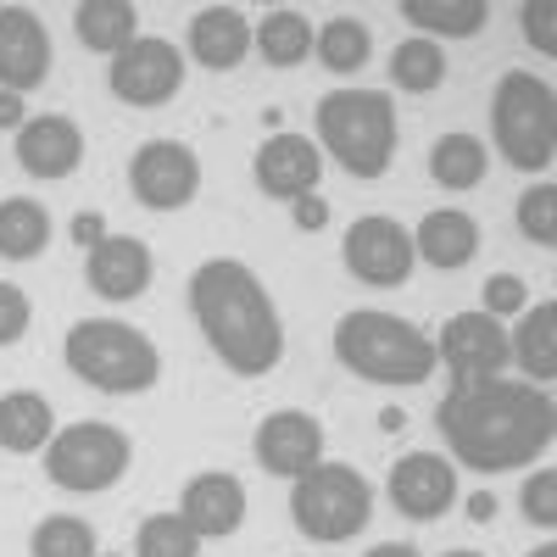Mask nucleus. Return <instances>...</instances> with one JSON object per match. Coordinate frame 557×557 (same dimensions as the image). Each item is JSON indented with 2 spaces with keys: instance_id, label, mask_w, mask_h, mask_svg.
<instances>
[{
  "instance_id": "nucleus-4",
  "label": "nucleus",
  "mask_w": 557,
  "mask_h": 557,
  "mask_svg": "<svg viewBox=\"0 0 557 557\" xmlns=\"http://www.w3.org/2000/svg\"><path fill=\"white\" fill-rule=\"evenodd\" d=\"M62 362L73 380H84L101 396H146L162 380V351L146 330L123 318H84L62 341Z\"/></svg>"
},
{
  "instance_id": "nucleus-35",
  "label": "nucleus",
  "mask_w": 557,
  "mask_h": 557,
  "mask_svg": "<svg viewBox=\"0 0 557 557\" xmlns=\"http://www.w3.org/2000/svg\"><path fill=\"white\" fill-rule=\"evenodd\" d=\"M34 323V301L23 296V285L12 278H0V346H17Z\"/></svg>"
},
{
  "instance_id": "nucleus-37",
  "label": "nucleus",
  "mask_w": 557,
  "mask_h": 557,
  "mask_svg": "<svg viewBox=\"0 0 557 557\" xmlns=\"http://www.w3.org/2000/svg\"><path fill=\"white\" fill-rule=\"evenodd\" d=\"M519 23H524V39L535 45L541 57H552V51H557V34H552V12H546V7H524V12H519Z\"/></svg>"
},
{
  "instance_id": "nucleus-39",
  "label": "nucleus",
  "mask_w": 557,
  "mask_h": 557,
  "mask_svg": "<svg viewBox=\"0 0 557 557\" xmlns=\"http://www.w3.org/2000/svg\"><path fill=\"white\" fill-rule=\"evenodd\" d=\"M107 235H112V228H107V218H101V212H78V218H73V246H84V257L96 251Z\"/></svg>"
},
{
  "instance_id": "nucleus-25",
  "label": "nucleus",
  "mask_w": 557,
  "mask_h": 557,
  "mask_svg": "<svg viewBox=\"0 0 557 557\" xmlns=\"http://www.w3.org/2000/svg\"><path fill=\"white\" fill-rule=\"evenodd\" d=\"M401 17L424 34V39H469L485 28L491 7L485 0H401Z\"/></svg>"
},
{
  "instance_id": "nucleus-43",
  "label": "nucleus",
  "mask_w": 557,
  "mask_h": 557,
  "mask_svg": "<svg viewBox=\"0 0 557 557\" xmlns=\"http://www.w3.org/2000/svg\"><path fill=\"white\" fill-rule=\"evenodd\" d=\"M380 430H385V435H396V430H407V412H396V407H385V412H380Z\"/></svg>"
},
{
  "instance_id": "nucleus-13",
  "label": "nucleus",
  "mask_w": 557,
  "mask_h": 557,
  "mask_svg": "<svg viewBox=\"0 0 557 557\" xmlns=\"http://www.w3.org/2000/svg\"><path fill=\"white\" fill-rule=\"evenodd\" d=\"M251 451H257V462L268 474L296 480V474L312 469V462H323V424L312 412H301V407H278V412H268L257 424Z\"/></svg>"
},
{
  "instance_id": "nucleus-22",
  "label": "nucleus",
  "mask_w": 557,
  "mask_h": 557,
  "mask_svg": "<svg viewBox=\"0 0 557 557\" xmlns=\"http://www.w3.org/2000/svg\"><path fill=\"white\" fill-rule=\"evenodd\" d=\"M507 351H513V362L524 368L530 385L557 380V307H552V301L524 307V312H519V330L507 335Z\"/></svg>"
},
{
  "instance_id": "nucleus-21",
  "label": "nucleus",
  "mask_w": 557,
  "mask_h": 557,
  "mask_svg": "<svg viewBox=\"0 0 557 557\" xmlns=\"http://www.w3.org/2000/svg\"><path fill=\"white\" fill-rule=\"evenodd\" d=\"M190 57L212 73H228L251 57V17L240 7H207L190 17Z\"/></svg>"
},
{
  "instance_id": "nucleus-27",
  "label": "nucleus",
  "mask_w": 557,
  "mask_h": 557,
  "mask_svg": "<svg viewBox=\"0 0 557 557\" xmlns=\"http://www.w3.org/2000/svg\"><path fill=\"white\" fill-rule=\"evenodd\" d=\"M45 246H51V212L28 196L0 201V257L7 262H34Z\"/></svg>"
},
{
  "instance_id": "nucleus-44",
  "label": "nucleus",
  "mask_w": 557,
  "mask_h": 557,
  "mask_svg": "<svg viewBox=\"0 0 557 557\" xmlns=\"http://www.w3.org/2000/svg\"><path fill=\"white\" fill-rule=\"evenodd\" d=\"M530 557H557V546H552V541H546V546H535V552H530Z\"/></svg>"
},
{
  "instance_id": "nucleus-31",
  "label": "nucleus",
  "mask_w": 557,
  "mask_h": 557,
  "mask_svg": "<svg viewBox=\"0 0 557 557\" xmlns=\"http://www.w3.org/2000/svg\"><path fill=\"white\" fill-rule=\"evenodd\" d=\"M28 557H96V530H89V519L51 513V519H39V524H34V535H28Z\"/></svg>"
},
{
  "instance_id": "nucleus-29",
  "label": "nucleus",
  "mask_w": 557,
  "mask_h": 557,
  "mask_svg": "<svg viewBox=\"0 0 557 557\" xmlns=\"http://www.w3.org/2000/svg\"><path fill=\"white\" fill-rule=\"evenodd\" d=\"M391 84L401 89V96H435V89L446 84V51L424 34L401 39L391 51Z\"/></svg>"
},
{
  "instance_id": "nucleus-45",
  "label": "nucleus",
  "mask_w": 557,
  "mask_h": 557,
  "mask_svg": "<svg viewBox=\"0 0 557 557\" xmlns=\"http://www.w3.org/2000/svg\"><path fill=\"white\" fill-rule=\"evenodd\" d=\"M446 557H485V552H446Z\"/></svg>"
},
{
  "instance_id": "nucleus-16",
  "label": "nucleus",
  "mask_w": 557,
  "mask_h": 557,
  "mask_svg": "<svg viewBox=\"0 0 557 557\" xmlns=\"http://www.w3.org/2000/svg\"><path fill=\"white\" fill-rule=\"evenodd\" d=\"M51 78V34L28 7H0V89L28 96Z\"/></svg>"
},
{
  "instance_id": "nucleus-10",
  "label": "nucleus",
  "mask_w": 557,
  "mask_h": 557,
  "mask_svg": "<svg viewBox=\"0 0 557 557\" xmlns=\"http://www.w3.org/2000/svg\"><path fill=\"white\" fill-rule=\"evenodd\" d=\"M341 257H346V273L362 278V285H374V290H396L412 278V228H401L396 218L385 212H368L346 228V240H341Z\"/></svg>"
},
{
  "instance_id": "nucleus-33",
  "label": "nucleus",
  "mask_w": 557,
  "mask_h": 557,
  "mask_svg": "<svg viewBox=\"0 0 557 557\" xmlns=\"http://www.w3.org/2000/svg\"><path fill=\"white\" fill-rule=\"evenodd\" d=\"M519 235L535 246H557V184H530L519 196Z\"/></svg>"
},
{
  "instance_id": "nucleus-32",
  "label": "nucleus",
  "mask_w": 557,
  "mask_h": 557,
  "mask_svg": "<svg viewBox=\"0 0 557 557\" xmlns=\"http://www.w3.org/2000/svg\"><path fill=\"white\" fill-rule=\"evenodd\" d=\"M134 557H201V535L178 513H151L146 524H139Z\"/></svg>"
},
{
  "instance_id": "nucleus-5",
  "label": "nucleus",
  "mask_w": 557,
  "mask_h": 557,
  "mask_svg": "<svg viewBox=\"0 0 557 557\" xmlns=\"http://www.w3.org/2000/svg\"><path fill=\"white\" fill-rule=\"evenodd\" d=\"M318 151L351 178H380L396 157V101L385 89H330L312 112Z\"/></svg>"
},
{
  "instance_id": "nucleus-7",
  "label": "nucleus",
  "mask_w": 557,
  "mask_h": 557,
  "mask_svg": "<svg viewBox=\"0 0 557 557\" xmlns=\"http://www.w3.org/2000/svg\"><path fill=\"white\" fill-rule=\"evenodd\" d=\"M290 519L307 541L341 546L362 535L368 519H374V485L351 462H312L307 474L290 480Z\"/></svg>"
},
{
  "instance_id": "nucleus-41",
  "label": "nucleus",
  "mask_w": 557,
  "mask_h": 557,
  "mask_svg": "<svg viewBox=\"0 0 557 557\" xmlns=\"http://www.w3.org/2000/svg\"><path fill=\"white\" fill-rule=\"evenodd\" d=\"M469 519H474V524H491V519H496V496H491V491H474V496H469Z\"/></svg>"
},
{
  "instance_id": "nucleus-18",
  "label": "nucleus",
  "mask_w": 557,
  "mask_h": 557,
  "mask_svg": "<svg viewBox=\"0 0 557 557\" xmlns=\"http://www.w3.org/2000/svg\"><path fill=\"white\" fill-rule=\"evenodd\" d=\"M78 162H84V128L73 117L45 112L17 128V168L28 178H67L78 173Z\"/></svg>"
},
{
  "instance_id": "nucleus-2",
  "label": "nucleus",
  "mask_w": 557,
  "mask_h": 557,
  "mask_svg": "<svg viewBox=\"0 0 557 557\" xmlns=\"http://www.w3.org/2000/svg\"><path fill=\"white\" fill-rule=\"evenodd\" d=\"M190 318L207 346L223 357L228 374L262 380L285 362V323L268 296V285L240 257H212L190 273Z\"/></svg>"
},
{
  "instance_id": "nucleus-19",
  "label": "nucleus",
  "mask_w": 557,
  "mask_h": 557,
  "mask_svg": "<svg viewBox=\"0 0 557 557\" xmlns=\"http://www.w3.org/2000/svg\"><path fill=\"white\" fill-rule=\"evenodd\" d=\"M178 519L201 541H223L246 524V485L235 474H196L178 496Z\"/></svg>"
},
{
  "instance_id": "nucleus-17",
  "label": "nucleus",
  "mask_w": 557,
  "mask_h": 557,
  "mask_svg": "<svg viewBox=\"0 0 557 557\" xmlns=\"http://www.w3.org/2000/svg\"><path fill=\"white\" fill-rule=\"evenodd\" d=\"M84 278H89V290L107 296V301H139L151 290V278H157V257L146 240H134V235H107L96 251L84 257Z\"/></svg>"
},
{
  "instance_id": "nucleus-6",
  "label": "nucleus",
  "mask_w": 557,
  "mask_h": 557,
  "mask_svg": "<svg viewBox=\"0 0 557 557\" xmlns=\"http://www.w3.org/2000/svg\"><path fill=\"white\" fill-rule=\"evenodd\" d=\"M491 134H496V151L513 162L519 173H546L557 157V96L552 84L513 67L496 78V96H491Z\"/></svg>"
},
{
  "instance_id": "nucleus-15",
  "label": "nucleus",
  "mask_w": 557,
  "mask_h": 557,
  "mask_svg": "<svg viewBox=\"0 0 557 557\" xmlns=\"http://www.w3.org/2000/svg\"><path fill=\"white\" fill-rule=\"evenodd\" d=\"M396 513L430 524L441 519L446 507L457 502V469L441 457V451H407L401 462H391V480H385Z\"/></svg>"
},
{
  "instance_id": "nucleus-28",
  "label": "nucleus",
  "mask_w": 557,
  "mask_h": 557,
  "mask_svg": "<svg viewBox=\"0 0 557 557\" xmlns=\"http://www.w3.org/2000/svg\"><path fill=\"white\" fill-rule=\"evenodd\" d=\"M251 45L262 51L268 67H301L312 57V23L301 12H290V7H278V12H268L251 28Z\"/></svg>"
},
{
  "instance_id": "nucleus-11",
  "label": "nucleus",
  "mask_w": 557,
  "mask_h": 557,
  "mask_svg": "<svg viewBox=\"0 0 557 557\" xmlns=\"http://www.w3.org/2000/svg\"><path fill=\"white\" fill-rule=\"evenodd\" d=\"M107 84H112V96L123 107H168L178 89H184V57H178L173 39L139 34L128 51L112 57Z\"/></svg>"
},
{
  "instance_id": "nucleus-42",
  "label": "nucleus",
  "mask_w": 557,
  "mask_h": 557,
  "mask_svg": "<svg viewBox=\"0 0 557 557\" xmlns=\"http://www.w3.org/2000/svg\"><path fill=\"white\" fill-rule=\"evenodd\" d=\"M368 557H424V552H418V546H407V541H380V546L368 552Z\"/></svg>"
},
{
  "instance_id": "nucleus-26",
  "label": "nucleus",
  "mask_w": 557,
  "mask_h": 557,
  "mask_svg": "<svg viewBox=\"0 0 557 557\" xmlns=\"http://www.w3.org/2000/svg\"><path fill=\"white\" fill-rule=\"evenodd\" d=\"M491 168V151L480 134H441L430 146V178L441 190H474Z\"/></svg>"
},
{
  "instance_id": "nucleus-38",
  "label": "nucleus",
  "mask_w": 557,
  "mask_h": 557,
  "mask_svg": "<svg viewBox=\"0 0 557 557\" xmlns=\"http://www.w3.org/2000/svg\"><path fill=\"white\" fill-rule=\"evenodd\" d=\"M290 223L301 228V235H318V228L330 223V201H318V190L301 196V201H290Z\"/></svg>"
},
{
  "instance_id": "nucleus-23",
  "label": "nucleus",
  "mask_w": 557,
  "mask_h": 557,
  "mask_svg": "<svg viewBox=\"0 0 557 557\" xmlns=\"http://www.w3.org/2000/svg\"><path fill=\"white\" fill-rule=\"evenodd\" d=\"M57 435V412L51 401H45L39 391H12V396H0V451H39V446H51Z\"/></svg>"
},
{
  "instance_id": "nucleus-24",
  "label": "nucleus",
  "mask_w": 557,
  "mask_h": 557,
  "mask_svg": "<svg viewBox=\"0 0 557 557\" xmlns=\"http://www.w3.org/2000/svg\"><path fill=\"white\" fill-rule=\"evenodd\" d=\"M73 28H78V39L89 45V51L117 57L139 39V7H128V0H78Z\"/></svg>"
},
{
  "instance_id": "nucleus-20",
  "label": "nucleus",
  "mask_w": 557,
  "mask_h": 557,
  "mask_svg": "<svg viewBox=\"0 0 557 557\" xmlns=\"http://www.w3.org/2000/svg\"><path fill=\"white\" fill-rule=\"evenodd\" d=\"M480 251V223L462 212V207H441V212H424L412 228V257L418 262H430L441 273H457V268H469Z\"/></svg>"
},
{
  "instance_id": "nucleus-3",
  "label": "nucleus",
  "mask_w": 557,
  "mask_h": 557,
  "mask_svg": "<svg viewBox=\"0 0 557 557\" xmlns=\"http://www.w3.org/2000/svg\"><path fill=\"white\" fill-rule=\"evenodd\" d=\"M335 362L368 385H424L435 374V341L396 312L357 307L335 323Z\"/></svg>"
},
{
  "instance_id": "nucleus-14",
  "label": "nucleus",
  "mask_w": 557,
  "mask_h": 557,
  "mask_svg": "<svg viewBox=\"0 0 557 557\" xmlns=\"http://www.w3.org/2000/svg\"><path fill=\"white\" fill-rule=\"evenodd\" d=\"M257 190L273 196V201H301L318 190V178H323V151L312 146L307 134H290V128H278L268 134L262 146H257Z\"/></svg>"
},
{
  "instance_id": "nucleus-9",
  "label": "nucleus",
  "mask_w": 557,
  "mask_h": 557,
  "mask_svg": "<svg viewBox=\"0 0 557 557\" xmlns=\"http://www.w3.org/2000/svg\"><path fill=\"white\" fill-rule=\"evenodd\" d=\"M134 201L151 212H184L201 196V157L184 139H146L128 162Z\"/></svg>"
},
{
  "instance_id": "nucleus-34",
  "label": "nucleus",
  "mask_w": 557,
  "mask_h": 557,
  "mask_svg": "<svg viewBox=\"0 0 557 557\" xmlns=\"http://www.w3.org/2000/svg\"><path fill=\"white\" fill-rule=\"evenodd\" d=\"M519 502H524V519H530V524L552 530V524H557V469H535V474L524 480Z\"/></svg>"
},
{
  "instance_id": "nucleus-1",
  "label": "nucleus",
  "mask_w": 557,
  "mask_h": 557,
  "mask_svg": "<svg viewBox=\"0 0 557 557\" xmlns=\"http://www.w3.org/2000/svg\"><path fill=\"white\" fill-rule=\"evenodd\" d=\"M435 424L462 469L507 474L546 457L557 435V401L530 380H462L441 396Z\"/></svg>"
},
{
  "instance_id": "nucleus-36",
  "label": "nucleus",
  "mask_w": 557,
  "mask_h": 557,
  "mask_svg": "<svg viewBox=\"0 0 557 557\" xmlns=\"http://www.w3.org/2000/svg\"><path fill=\"white\" fill-rule=\"evenodd\" d=\"M524 307H530V290H524L519 273H491V278H485V307H480V312H491V318L502 323L507 312H524Z\"/></svg>"
},
{
  "instance_id": "nucleus-12",
  "label": "nucleus",
  "mask_w": 557,
  "mask_h": 557,
  "mask_svg": "<svg viewBox=\"0 0 557 557\" xmlns=\"http://www.w3.org/2000/svg\"><path fill=\"white\" fill-rule=\"evenodd\" d=\"M435 362H446L451 385H462V380H502L513 351H507V330L491 312H457L446 318V330L435 341Z\"/></svg>"
},
{
  "instance_id": "nucleus-8",
  "label": "nucleus",
  "mask_w": 557,
  "mask_h": 557,
  "mask_svg": "<svg viewBox=\"0 0 557 557\" xmlns=\"http://www.w3.org/2000/svg\"><path fill=\"white\" fill-rule=\"evenodd\" d=\"M128 462H134V441L117 424H96V418L57 430L51 446H45V474H51V485H62L73 496L112 491L128 474Z\"/></svg>"
},
{
  "instance_id": "nucleus-40",
  "label": "nucleus",
  "mask_w": 557,
  "mask_h": 557,
  "mask_svg": "<svg viewBox=\"0 0 557 557\" xmlns=\"http://www.w3.org/2000/svg\"><path fill=\"white\" fill-rule=\"evenodd\" d=\"M28 123V107H23V96H12V89H0V128H23Z\"/></svg>"
},
{
  "instance_id": "nucleus-30",
  "label": "nucleus",
  "mask_w": 557,
  "mask_h": 557,
  "mask_svg": "<svg viewBox=\"0 0 557 557\" xmlns=\"http://www.w3.org/2000/svg\"><path fill=\"white\" fill-rule=\"evenodd\" d=\"M312 51H318V62L330 73L346 78V73L368 67V57H374V34H368V23H357V17H330L312 34Z\"/></svg>"
}]
</instances>
